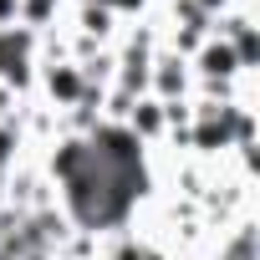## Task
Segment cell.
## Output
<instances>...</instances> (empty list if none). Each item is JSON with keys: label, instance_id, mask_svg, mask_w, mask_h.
Returning a JSON list of instances; mask_svg holds the SVG:
<instances>
[{"label": "cell", "instance_id": "1", "mask_svg": "<svg viewBox=\"0 0 260 260\" xmlns=\"http://www.w3.org/2000/svg\"><path fill=\"white\" fill-rule=\"evenodd\" d=\"M51 174L67 189V209L87 230H107L127 219L143 194V138L122 122L92 127V138H72L56 148Z\"/></svg>", "mask_w": 260, "mask_h": 260}, {"label": "cell", "instance_id": "2", "mask_svg": "<svg viewBox=\"0 0 260 260\" xmlns=\"http://www.w3.org/2000/svg\"><path fill=\"white\" fill-rule=\"evenodd\" d=\"M31 77V26H0V87H26Z\"/></svg>", "mask_w": 260, "mask_h": 260}, {"label": "cell", "instance_id": "3", "mask_svg": "<svg viewBox=\"0 0 260 260\" xmlns=\"http://www.w3.org/2000/svg\"><path fill=\"white\" fill-rule=\"evenodd\" d=\"M46 92H51L56 102H82V97H92V87H87V77H82L77 67H51V72H46Z\"/></svg>", "mask_w": 260, "mask_h": 260}, {"label": "cell", "instance_id": "4", "mask_svg": "<svg viewBox=\"0 0 260 260\" xmlns=\"http://www.w3.org/2000/svg\"><path fill=\"white\" fill-rule=\"evenodd\" d=\"M199 61H204V72H209V77H230V72H240V61H235V51H230L224 41H209Z\"/></svg>", "mask_w": 260, "mask_h": 260}, {"label": "cell", "instance_id": "5", "mask_svg": "<svg viewBox=\"0 0 260 260\" xmlns=\"http://www.w3.org/2000/svg\"><path fill=\"white\" fill-rule=\"evenodd\" d=\"M164 102H143L138 112H133V122H127V127H133V133L143 138V133H158V127H164V112H158Z\"/></svg>", "mask_w": 260, "mask_h": 260}, {"label": "cell", "instance_id": "6", "mask_svg": "<svg viewBox=\"0 0 260 260\" xmlns=\"http://www.w3.org/2000/svg\"><path fill=\"white\" fill-rule=\"evenodd\" d=\"M153 77H158V92H169V97L184 87V72H179V61H158V72H153Z\"/></svg>", "mask_w": 260, "mask_h": 260}, {"label": "cell", "instance_id": "7", "mask_svg": "<svg viewBox=\"0 0 260 260\" xmlns=\"http://www.w3.org/2000/svg\"><path fill=\"white\" fill-rule=\"evenodd\" d=\"M51 11H56V0H21V21H31V26L51 21Z\"/></svg>", "mask_w": 260, "mask_h": 260}, {"label": "cell", "instance_id": "8", "mask_svg": "<svg viewBox=\"0 0 260 260\" xmlns=\"http://www.w3.org/2000/svg\"><path fill=\"white\" fill-rule=\"evenodd\" d=\"M16 143H21V133H16L11 122H0V174L11 169V158H16Z\"/></svg>", "mask_w": 260, "mask_h": 260}, {"label": "cell", "instance_id": "9", "mask_svg": "<svg viewBox=\"0 0 260 260\" xmlns=\"http://www.w3.org/2000/svg\"><path fill=\"white\" fill-rule=\"evenodd\" d=\"M82 26L102 36V31H107V11H102V6H87V11H82Z\"/></svg>", "mask_w": 260, "mask_h": 260}, {"label": "cell", "instance_id": "10", "mask_svg": "<svg viewBox=\"0 0 260 260\" xmlns=\"http://www.w3.org/2000/svg\"><path fill=\"white\" fill-rule=\"evenodd\" d=\"M224 260H255V240H250V230H245V235L235 240V250H230Z\"/></svg>", "mask_w": 260, "mask_h": 260}, {"label": "cell", "instance_id": "11", "mask_svg": "<svg viewBox=\"0 0 260 260\" xmlns=\"http://www.w3.org/2000/svg\"><path fill=\"white\" fill-rule=\"evenodd\" d=\"M16 16H21V0H0V26H16Z\"/></svg>", "mask_w": 260, "mask_h": 260}, {"label": "cell", "instance_id": "12", "mask_svg": "<svg viewBox=\"0 0 260 260\" xmlns=\"http://www.w3.org/2000/svg\"><path fill=\"white\" fill-rule=\"evenodd\" d=\"M92 6H102V11H138L143 0H92Z\"/></svg>", "mask_w": 260, "mask_h": 260}, {"label": "cell", "instance_id": "13", "mask_svg": "<svg viewBox=\"0 0 260 260\" xmlns=\"http://www.w3.org/2000/svg\"><path fill=\"white\" fill-rule=\"evenodd\" d=\"M194 6H199V11H204V16H209V11H214V6H224V0H194Z\"/></svg>", "mask_w": 260, "mask_h": 260}, {"label": "cell", "instance_id": "14", "mask_svg": "<svg viewBox=\"0 0 260 260\" xmlns=\"http://www.w3.org/2000/svg\"><path fill=\"white\" fill-rule=\"evenodd\" d=\"M0 122H6V87H0Z\"/></svg>", "mask_w": 260, "mask_h": 260}]
</instances>
